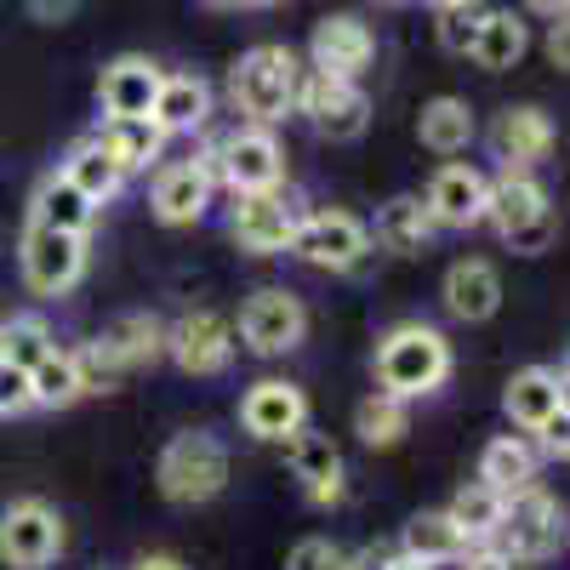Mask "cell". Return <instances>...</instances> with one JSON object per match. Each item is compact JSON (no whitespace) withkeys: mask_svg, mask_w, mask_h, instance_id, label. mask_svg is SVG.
<instances>
[{"mask_svg":"<svg viewBox=\"0 0 570 570\" xmlns=\"http://www.w3.org/2000/svg\"><path fill=\"white\" fill-rule=\"evenodd\" d=\"M166 354L188 376H217L234 360V325L217 308H188L177 325H166Z\"/></svg>","mask_w":570,"mask_h":570,"instance_id":"obj_14","label":"cell"},{"mask_svg":"<svg viewBox=\"0 0 570 570\" xmlns=\"http://www.w3.org/2000/svg\"><path fill=\"white\" fill-rule=\"evenodd\" d=\"M383 252H394V257H422L428 252V240H434V217H428V206L416 200V195H394L383 212H376V223L365 228Z\"/></svg>","mask_w":570,"mask_h":570,"instance_id":"obj_25","label":"cell"},{"mask_svg":"<svg viewBox=\"0 0 570 570\" xmlns=\"http://www.w3.org/2000/svg\"><path fill=\"white\" fill-rule=\"evenodd\" d=\"M502 502L508 497H497L491 485H480V480H473V485H462L456 497H451V525L468 537V542H491V531H497V519H502Z\"/></svg>","mask_w":570,"mask_h":570,"instance_id":"obj_35","label":"cell"},{"mask_svg":"<svg viewBox=\"0 0 570 570\" xmlns=\"http://www.w3.org/2000/svg\"><path fill=\"white\" fill-rule=\"evenodd\" d=\"M416 137H422V149H434V155H462L473 142V109L462 98H428L422 115H416Z\"/></svg>","mask_w":570,"mask_h":570,"instance_id":"obj_30","label":"cell"},{"mask_svg":"<svg viewBox=\"0 0 570 570\" xmlns=\"http://www.w3.org/2000/svg\"><path fill=\"white\" fill-rule=\"evenodd\" d=\"M23 411H35L29 371H18V365L0 360V422H12V416H23Z\"/></svg>","mask_w":570,"mask_h":570,"instance_id":"obj_39","label":"cell"},{"mask_svg":"<svg viewBox=\"0 0 570 570\" xmlns=\"http://www.w3.org/2000/svg\"><path fill=\"white\" fill-rule=\"evenodd\" d=\"M285 462H292V480L303 485V497L314 508L343 502V451L331 445V434H320V428H297V434L285 440Z\"/></svg>","mask_w":570,"mask_h":570,"instance_id":"obj_18","label":"cell"},{"mask_svg":"<svg viewBox=\"0 0 570 570\" xmlns=\"http://www.w3.org/2000/svg\"><path fill=\"white\" fill-rule=\"evenodd\" d=\"M297 80H303V63L292 46H252V52H240V63H234L228 75V98L234 109H240L252 126H279L285 115L297 109Z\"/></svg>","mask_w":570,"mask_h":570,"instance_id":"obj_2","label":"cell"},{"mask_svg":"<svg viewBox=\"0 0 570 570\" xmlns=\"http://www.w3.org/2000/svg\"><path fill=\"white\" fill-rule=\"evenodd\" d=\"M440 303H445L451 320L480 325V320H491V314L502 308V274H497L485 257H462V263H451L445 279H440Z\"/></svg>","mask_w":570,"mask_h":570,"instance_id":"obj_20","label":"cell"},{"mask_svg":"<svg viewBox=\"0 0 570 570\" xmlns=\"http://www.w3.org/2000/svg\"><path fill=\"white\" fill-rule=\"evenodd\" d=\"M383 570H434V564H422L411 553H383Z\"/></svg>","mask_w":570,"mask_h":570,"instance_id":"obj_44","label":"cell"},{"mask_svg":"<svg viewBox=\"0 0 570 570\" xmlns=\"http://www.w3.org/2000/svg\"><path fill=\"white\" fill-rule=\"evenodd\" d=\"M29 223H40V228H58V234H80V240H91V223H98V206H91L80 188L63 177V171H52L40 183V195H35V217Z\"/></svg>","mask_w":570,"mask_h":570,"instance_id":"obj_27","label":"cell"},{"mask_svg":"<svg viewBox=\"0 0 570 570\" xmlns=\"http://www.w3.org/2000/svg\"><path fill=\"white\" fill-rule=\"evenodd\" d=\"M456 570H513V559L497 548V542H468L456 553Z\"/></svg>","mask_w":570,"mask_h":570,"instance_id":"obj_40","label":"cell"},{"mask_svg":"<svg viewBox=\"0 0 570 570\" xmlns=\"http://www.w3.org/2000/svg\"><path fill=\"white\" fill-rule=\"evenodd\" d=\"M131 570H188L183 559H171V553H149V559H137Z\"/></svg>","mask_w":570,"mask_h":570,"instance_id":"obj_43","label":"cell"},{"mask_svg":"<svg viewBox=\"0 0 570 570\" xmlns=\"http://www.w3.org/2000/svg\"><path fill=\"white\" fill-rule=\"evenodd\" d=\"M18 263H23V285L35 297H63L86 274V240L80 234H58V228L29 223L23 246H18Z\"/></svg>","mask_w":570,"mask_h":570,"instance_id":"obj_9","label":"cell"},{"mask_svg":"<svg viewBox=\"0 0 570 570\" xmlns=\"http://www.w3.org/2000/svg\"><path fill=\"white\" fill-rule=\"evenodd\" d=\"M502 411L513 416V428H525V434H542L548 422L570 416L564 411V371L559 365H525L508 376L502 389Z\"/></svg>","mask_w":570,"mask_h":570,"instance_id":"obj_17","label":"cell"},{"mask_svg":"<svg viewBox=\"0 0 570 570\" xmlns=\"http://www.w3.org/2000/svg\"><path fill=\"white\" fill-rule=\"evenodd\" d=\"M212 7H228V0H212Z\"/></svg>","mask_w":570,"mask_h":570,"instance_id":"obj_50","label":"cell"},{"mask_svg":"<svg viewBox=\"0 0 570 570\" xmlns=\"http://www.w3.org/2000/svg\"><path fill=\"white\" fill-rule=\"evenodd\" d=\"M343 570H383V553H348Z\"/></svg>","mask_w":570,"mask_h":570,"instance_id":"obj_45","label":"cell"},{"mask_svg":"<svg viewBox=\"0 0 570 570\" xmlns=\"http://www.w3.org/2000/svg\"><path fill=\"white\" fill-rule=\"evenodd\" d=\"M91 142H98V149L115 160L120 177L149 171V166L166 155V131H160L149 115H109L98 131H91Z\"/></svg>","mask_w":570,"mask_h":570,"instance_id":"obj_21","label":"cell"},{"mask_svg":"<svg viewBox=\"0 0 570 570\" xmlns=\"http://www.w3.org/2000/svg\"><path fill=\"white\" fill-rule=\"evenodd\" d=\"M63 553V513L40 497H23L0 513V559L12 570H46Z\"/></svg>","mask_w":570,"mask_h":570,"instance_id":"obj_10","label":"cell"},{"mask_svg":"<svg viewBox=\"0 0 570 570\" xmlns=\"http://www.w3.org/2000/svg\"><path fill=\"white\" fill-rule=\"evenodd\" d=\"M531 12H542V18H564V0H525Z\"/></svg>","mask_w":570,"mask_h":570,"instance_id":"obj_46","label":"cell"},{"mask_svg":"<svg viewBox=\"0 0 570 570\" xmlns=\"http://www.w3.org/2000/svg\"><path fill=\"white\" fill-rule=\"evenodd\" d=\"M52 348H58L52 331H46V320H35V314H12L7 325H0V360L18 365V371H35Z\"/></svg>","mask_w":570,"mask_h":570,"instance_id":"obj_36","label":"cell"},{"mask_svg":"<svg viewBox=\"0 0 570 570\" xmlns=\"http://www.w3.org/2000/svg\"><path fill=\"white\" fill-rule=\"evenodd\" d=\"M240 428L263 445H285L297 428H308V394L297 383H285V376H263L240 400Z\"/></svg>","mask_w":570,"mask_h":570,"instance_id":"obj_16","label":"cell"},{"mask_svg":"<svg viewBox=\"0 0 570 570\" xmlns=\"http://www.w3.org/2000/svg\"><path fill=\"white\" fill-rule=\"evenodd\" d=\"M428 217H434V228H473L485 223V171L468 166V160H451L434 171V183H428L422 195Z\"/></svg>","mask_w":570,"mask_h":570,"instance_id":"obj_19","label":"cell"},{"mask_svg":"<svg viewBox=\"0 0 570 570\" xmlns=\"http://www.w3.org/2000/svg\"><path fill=\"white\" fill-rule=\"evenodd\" d=\"M491 542H497L513 564H537V559L559 553V542H564V513H559V502H553L548 491L525 485V491H513V497L502 502V519H497Z\"/></svg>","mask_w":570,"mask_h":570,"instance_id":"obj_5","label":"cell"},{"mask_svg":"<svg viewBox=\"0 0 570 570\" xmlns=\"http://www.w3.org/2000/svg\"><path fill=\"white\" fill-rule=\"evenodd\" d=\"M252 354L263 360H279V354H292L303 337H308V308L297 292H285V285H263V292L246 297L240 308V331H234Z\"/></svg>","mask_w":570,"mask_h":570,"instance_id":"obj_7","label":"cell"},{"mask_svg":"<svg viewBox=\"0 0 570 570\" xmlns=\"http://www.w3.org/2000/svg\"><path fill=\"white\" fill-rule=\"evenodd\" d=\"M75 7H80V0H23V12H29L35 23H69Z\"/></svg>","mask_w":570,"mask_h":570,"instance_id":"obj_41","label":"cell"},{"mask_svg":"<svg viewBox=\"0 0 570 570\" xmlns=\"http://www.w3.org/2000/svg\"><path fill=\"white\" fill-rule=\"evenodd\" d=\"M485 223L525 257L553 246V206H548V188L531 171L502 166V177H485Z\"/></svg>","mask_w":570,"mask_h":570,"instance_id":"obj_4","label":"cell"},{"mask_svg":"<svg viewBox=\"0 0 570 570\" xmlns=\"http://www.w3.org/2000/svg\"><path fill=\"white\" fill-rule=\"evenodd\" d=\"M292 252L308 263V268H325V274H348L371 257V234L354 212H303L297 223V240Z\"/></svg>","mask_w":570,"mask_h":570,"instance_id":"obj_11","label":"cell"},{"mask_svg":"<svg viewBox=\"0 0 570 570\" xmlns=\"http://www.w3.org/2000/svg\"><path fill=\"white\" fill-rule=\"evenodd\" d=\"M246 7H274V0H246Z\"/></svg>","mask_w":570,"mask_h":570,"instance_id":"obj_49","label":"cell"},{"mask_svg":"<svg viewBox=\"0 0 570 570\" xmlns=\"http://www.w3.org/2000/svg\"><path fill=\"white\" fill-rule=\"evenodd\" d=\"M29 394H35V405H46V411H63V405L86 400L80 371H75V354H69V348H52V354H46V360L29 371Z\"/></svg>","mask_w":570,"mask_h":570,"instance_id":"obj_34","label":"cell"},{"mask_svg":"<svg viewBox=\"0 0 570 570\" xmlns=\"http://www.w3.org/2000/svg\"><path fill=\"white\" fill-rule=\"evenodd\" d=\"M155 485L177 508H200V502L223 497V485H228V445L217 434H206V428H183V434L166 440V451L155 462Z\"/></svg>","mask_w":570,"mask_h":570,"instance_id":"obj_3","label":"cell"},{"mask_svg":"<svg viewBox=\"0 0 570 570\" xmlns=\"http://www.w3.org/2000/svg\"><path fill=\"white\" fill-rule=\"evenodd\" d=\"M297 109L331 142H354L371 126V98L360 91V80H331V75H314V69L297 80Z\"/></svg>","mask_w":570,"mask_h":570,"instance_id":"obj_12","label":"cell"},{"mask_svg":"<svg viewBox=\"0 0 570 570\" xmlns=\"http://www.w3.org/2000/svg\"><path fill=\"white\" fill-rule=\"evenodd\" d=\"M63 177L80 188V195H86L91 206H109V200L120 195V183H126V177L115 171V160H109V155H104L91 137L69 149V160H63Z\"/></svg>","mask_w":570,"mask_h":570,"instance_id":"obj_33","label":"cell"},{"mask_svg":"<svg viewBox=\"0 0 570 570\" xmlns=\"http://www.w3.org/2000/svg\"><path fill=\"white\" fill-rule=\"evenodd\" d=\"M531 52V29H525V18L519 12H485V23H480V35H473V63L480 69H491V75H502V69H513L519 58Z\"/></svg>","mask_w":570,"mask_h":570,"instance_id":"obj_29","label":"cell"},{"mask_svg":"<svg viewBox=\"0 0 570 570\" xmlns=\"http://www.w3.org/2000/svg\"><path fill=\"white\" fill-rule=\"evenodd\" d=\"M91 343H98V354L109 360L115 376H126V371L155 365V360L166 354V325H160L155 314H120L104 337H91Z\"/></svg>","mask_w":570,"mask_h":570,"instance_id":"obj_23","label":"cell"},{"mask_svg":"<svg viewBox=\"0 0 570 570\" xmlns=\"http://www.w3.org/2000/svg\"><path fill=\"white\" fill-rule=\"evenodd\" d=\"M491 149H497V160L508 171H531V166H542L553 155V120L542 109H531V104L525 109H508L491 126Z\"/></svg>","mask_w":570,"mask_h":570,"instance_id":"obj_22","label":"cell"},{"mask_svg":"<svg viewBox=\"0 0 570 570\" xmlns=\"http://www.w3.org/2000/svg\"><path fill=\"white\" fill-rule=\"evenodd\" d=\"M548 58L564 69L570 63V46H564V18H553V29H548Z\"/></svg>","mask_w":570,"mask_h":570,"instance_id":"obj_42","label":"cell"},{"mask_svg":"<svg viewBox=\"0 0 570 570\" xmlns=\"http://www.w3.org/2000/svg\"><path fill=\"white\" fill-rule=\"evenodd\" d=\"M428 7H434V12H440V7H451V0H428Z\"/></svg>","mask_w":570,"mask_h":570,"instance_id":"obj_48","label":"cell"},{"mask_svg":"<svg viewBox=\"0 0 570 570\" xmlns=\"http://www.w3.org/2000/svg\"><path fill=\"white\" fill-rule=\"evenodd\" d=\"M155 91H160V69H155L149 58L126 52V58H115V63L104 69L98 104H104V115H149V109H155Z\"/></svg>","mask_w":570,"mask_h":570,"instance_id":"obj_24","label":"cell"},{"mask_svg":"<svg viewBox=\"0 0 570 570\" xmlns=\"http://www.w3.org/2000/svg\"><path fill=\"white\" fill-rule=\"evenodd\" d=\"M451 343L440 325H422V320H405L394 325L383 343H376V383H383V394L394 400H428L440 394L451 383Z\"/></svg>","mask_w":570,"mask_h":570,"instance_id":"obj_1","label":"cell"},{"mask_svg":"<svg viewBox=\"0 0 570 570\" xmlns=\"http://www.w3.org/2000/svg\"><path fill=\"white\" fill-rule=\"evenodd\" d=\"M343 564H348V553L331 537H303L292 548V559H285V570H343Z\"/></svg>","mask_w":570,"mask_h":570,"instance_id":"obj_38","label":"cell"},{"mask_svg":"<svg viewBox=\"0 0 570 570\" xmlns=\"http://www.w3.org/2000/svg\"><path fill=\"white\" fill-rule=\"evenodd\" d=\"M480 485H491L497 497H513V491L537 485V451H531V440L497 434V440L480 451Z\"/></svg>","mask_w":570,"mask_h":570,"instance_id":"obj_28","label":"cell"},{"mask_svg":"<svg viewBox=\"0 0 570 570\" xmlns=\"http://www.w3.org/2000/svg\"><path fill=\"white\" fill-rule=\"evenodd\" d=\"M376 58V35L371 23H360L354 12H331L314 23L308 35V63L314 75H331V80H360Z\"/></svg>","mask_w":570,"mask_h":570,"instance_id":"obj_13","label":"cell"},{"mask_svg":"<svg viewBox=\"0 0 570 570\" xmlns=\"http://www.w3.org/2000/svg\"><path fill=\"white\" fill-rule=\"evenodd\" d=\"M491 7H480V0H451V7H440V46L451 58H468L473 52V35H480Z\"/></svg>","mask_w":570,"mask_h":570,"instance_id":"obj_37","label":"cell"},{"mask_svg":"<svg viewBox=\"0 0 570 570\" xmlns=\"http://www.w3.org/2000/svg\"><path fill=\"white\" fill-rule=\"evenodd\" d=\"M462 548H468V537L451 525L445 508H440V513H416L411 525H405V537H400V553H411V559H422V564H456Z\"/></svg>","mask_w":570,"mask_h":570,"instance_id":"obj_32","label":"cell"},{"mask_svg":"<svg viewBox=\"0 0 570 570\" xmlns=\"http://www.w3.org/2000/svg\"><path fill=\"white\" fill-rule=\"evenodd\" d=\"M212 171H217V183L234 188V195H263V188L285 183V149L268 126H240L212 149Z\"/></svg>","mask_w":570,"mask_h":570,"instance_id":"obj_6","label":"cell"},{"mask_svg":"<svg viewBox=\"0 0 570 570\" xmlns=\"http://www.w3.org/2000/svg\"><path fill=\"white\" fill-rule=\"evenodd\" d=\"M206 115H212V86H206L200 75H160V91H155L149 120H155L166 137H177V131H200Z\"/></svg>","mask_w":570,"mask_h":570,"instance_id":"obj_26","label":"cell"},{"mask_svg":"<svg viewBox=\"0 0 570 570\" xmlns=\"http://www.w3.org/2000/svg\"><path fill=\"white\" fill-rule=\"evenodd\" d=\"M354 434L371 445V451H389V445H400L405 434H411V405L405 400H394V394H365L360 405H354Z\"/></svg>","mask_w":570,"mask_h":570,"instance_id":"obj_31","label":"cell"},{"mask_svg":"<svg viewBox=\"0 0 570 570\" xmlns=\"http://www.w3.org/2000/svg\"><path fill=\"white\" fill-rule=\"evenodd\" d=\"M212 195H217V171H212V149H206V155H195V160L160 166L149 206H155V217H160L166 228H188V223L206 217Z\"/></svg>","mask_w":570,"mask_h":570,"instance_id":"obj_15","label":"cell"},{"mask_svg":"<svg viewBox=\"0 0 570 570\" xmlns=\"http://www.w3.org/2000/svg\"><path fill=\"white\" fill-rule=\"evenodd\" d=\"M297 223H303V206H297L292 195H279V188H263V195H234V212H228L234 246L252 252V257L292 252Z\"/></svg>","mask_w":570,"mask_h":570,"instance_id":"obj_8","label":"cell"},{"mask_svg":"<svg viewBox=\"0 0 570 570\" xmlns=\"http://www.w3.org/2000/svg\"><path fill=\"white\" fill-rule=\"evenodd\" d=\"M371 7H411V0H371Z\"/></svg>","mask_w":570,"mask_h":570,"instance_id":"obj_47","label":"cell"}]
</instances>
